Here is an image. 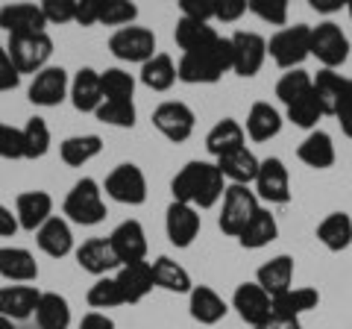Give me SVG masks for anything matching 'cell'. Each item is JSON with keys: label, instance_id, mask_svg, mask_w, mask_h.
Here are the masks:
<instances>
[{"label": "cell", "instance_id": "1", "mask_svg": "<svg viewBox=\"0 0 352 329\" xmlns=\"http://www.w3.org/2000/svg\"><path fill=\"white\" fill-rule=\"evenodd\" d=\"M170 191L176 203L194 206L200 212V209H212L217 200H223L226 185H223V173L217 171L214 162L194 159L173 177Z\"/></svg>", "mask_w": 352, "mask_h": 329}, {"label": "cell", "instance_id": "2", "mask_svg": "<svg viewBox=\"0 0 352 329\" xmlns=\"http://www.w3.org/2000/svg\"><path fill=\"white\" fill-rule=\"evenodd\" d=\"M226 71H232V41L217 39L206 50L182 53L179 65H176V80L188 85H208V83H217Z\"/></svg>", "mask_w": 352, "mask_h": 329}, {"label": "cell", "instance_id": "3", "mask_svg": "<svg viewBox=\"0 0 352 329\" xmlns=\"http://www.w3.org/2000/svg\"><path fill=\"white\" fill-rule=\"evenodd\" d=\"M62 212L68 221L80 224V226H94L106 217V203H103V191L97 180L82 177L80 182H74V189L68 191L62 203Z\"/></svg>", "mask_w": 352, "mask_h": 329}, {"label": "cell", "instance_id": "4", "mask_svg": "<svg viewBox=\"0 0 352 329\" xmlns=\"http://www.w3.org/2000/svg\"><path fill=\"white\" fill-rule=\"evenodd\" d=\"M258 209H261V203H258V197H256V191H252L250 185H226L217 224H220V229H223L226 235L238 238L241 233H244V226L256 217Z\"/></svg>", "mask_w": 352, "mask_h": 329}, {"label": "cell", "instance_id": "5", "mask_svg": "<svg viewBox=\"0 0 352 329\" xmlns=\"http://www.w3.org/2000/svg\"><path fill=\"white\" fill-rule=\"evenodd\" d=\"M267 53L270 59L285 71H296L300 65L311 56V27L308 24H296V27H285L276 36L267 41Z\"/></svg>", "mask_w": 352, "mask_h": 329}, {"label": "cell", "instance_id": "6", "mask_svg": "<svg viewBox=\"0 0 352 329\" xmlns=\"http://www.w3.org/2000/svg\"><path fill=\"white\" fill-rule=\"evenodd\" d=\"M6 53L12 56L15 68L21 74H32L47 68V62L53 56V39L47 32H30V36H9Z\"/></svg>", "mask_w": 352, "mask_h": 329}, {"label": "cell", "instance_id": "7", "mask_svg": "<svg viewBox=\"0 0 352 329\" xmlns=\"http://www.w3.org/2000/svg\"><path fill=\"white\" fill-rule=\"evenodd\" d=\"M311 56L326 71H335L349 59V39L335 21H323V24L311 27Z\"/></svg>", "mask_w": 352, "mask_h": 329}, {"label": "cell", "instance_id": "8", "mask_svg": "<svg viewBox=\"0 0 352 329\" xmlns=\"http://www.w3.org/2000/svg\"><path fill=\"white\" fill-rule=\"evenodd\" d=\"M109 50L120 62H138L144 65L147 59L156 56V36L147 27H120L109 39Z\"/></svg>", "mask_w": 352, "mask_h": 329}, {"label": "cell", "instance_id": "9", "mask_svg": "<svg viewBox=\"0 0 352 329\" xmlns=\"http://www.w3.org/2000/svg\"><path fill=\"white\" fill-rule=\"evenodd\" d=\"M256 197L258 203H270V206H285L291 200V173L285 168V162L279 156H267L258 164V177H256Z\"/></svg>", "mask_w": 352, "mask_h": 329}, {"label": "cell", "instance_id": "10", "mask_svg": "<svg viewBox=\"0 0 352 329\" xmlns=\"http://www.w3.org/2000/svg\"><path fill=\"white\" fill-rule=\"evenodd\" d=\"M106 194L124 206H141L147 200V180L138 164H118V168L106 177Z\"/></svg>", "mask_w": 352, "mask_h": 329}, {"label": "cell", "instance_id": "11", "mask_svg": "<svg viewBox=\"0 0 352 329\" xmlns=\"http://www.w3.org/2000/svg\"><path fill=\"white\" fill-rule=\"evenodd\" d=\"M194 124H197V118L191 112V106L179 103V100H168V103L156 106V112H153V127L168 141H173V145L188 141L194 133Z\"/></svg>", "mask_w": 352, "mask_h": 329}, {"label": "cell", "instance_id": "12", "mask_svg": "<svg viewBox=\"0 0 352 329\" xmlns=\"http://www.w3.org/2000/svg\"><path fill=\"white\" fill-rule=\"evenodd\" d=\"M229 41H232V71L238 76H256L267 59V41L250 30H238Z\"/></svg>", "mask_w": 352, "mask_h": 329}, {"label": "cell", "instance_id": "13", "mask_svg": "<svg viewBox=\"0 0 352 329\" xmlns=\"http://www.w3.org/2000/svg\"><path fill=\"white\" fill-rule=\"evenodd\" d=\"M232 309L238 312V317L244 323L258 329L273 317V300H270V294L261 291L256 282H244V285H238L235 294H232Z\"/></svg>", "mask_w": 352, "mask_h": 329}, {"label": "cell", "instance_id": "14", "mask_svg": "<svg viewBox=\"0 0 352 329\" xmlns=\"http://www.w3.org/2000/svg\"><path fill=\"white\" fill-rule=\"evenodd\" d=\"M71 92V80H68V71L59 68V65H47L44 71H38L30 83V103L36 106H59L65 97Z\"/></svg>", "mask_w": 352, "mask_h": 329}, {"label": "cell", "instance_id": "15", "mask_svg": "<svg viewBox=\"0 0 352 329\" xmlns=\"http://www.w3.org/2000/svg\"><path fill=\"white\" fill-rule=\"evenodd\" d=\"M112 250L120 265H135V262H144L147 259V233L141 221H124L112 229Z\"/></svg>", "mask_w": 352, "mask_h": 329}, {"label": "cell", "instance_id": "16", "mask_svg": "<svg viewBox=\"0 0 352 329\" xmlns=\"http://www.w3.org/2000/svg\"><path fill=\"white\" fill-rule=\"evenodd\" d=\"M164 233H168L173 247H191L194 238L200 235V212L185 203H170L164 215Z\"/></svg>", "mask_w": 352, "mask_h": 329}, {"label": "cell", "instance_id": "17", "mask_svg": "<svg viewBox=\"0 0 352 329\" xmlns=\"http://www.w3.org/2000/svg\"><path fill=\"white\" fill-rule=\"evenodd\" d=\"M76 265L85 273H94V277L100 279V277H109V270H118L120 262H118L109 238H88L76 247Z\"/></svg>", "mask_w": 352, "mask_h": 329}, {"label": "cell", "instance_id": "18", "mask_svg": "<svg viewBox=\"0 0 352 329\" xmlns=\"http://www.w3.org/2000/svg\"><path fill=\"white\" fill-rule=\"evenodd\" d=\"M47 21H44L41 6L36 3H6L0 6V30L9 36H30V32H44Z\"/></svg>", "mask_w": 352, "mask_h": 329}, {"label": "cell", "instance_id": "19", "mask_svg": "<svg viewBox=\"0 0 352 329\" xmlns=\"http://www.w3.org/2000/svg\"><path fill=\"white\" fill-rule=\"evenodd\" d=\"M15 217L18 226L27 233H38L53 217V197L47 191H24L15 200Z\"/></svg>", "mask_w": 352, "mask_h": 329}, {"label": "cell", "instance_id": "20", "mask_svg": "<svg viewBox=\"0 0 352 329\" xmlns=\"http://www.w3.org/2000/svg\"><path fill=\"white\" fill-rule=\"evenodd\" d=\"M214 164H217V171L223 173V180H229V185H252L258 177L261 159H256V153L247 150V145H244L238 150L223 153Z\"/></svg>", "mask_w": 352, "mask_h": 329}, {"label": "cell", "instance_id": "21", "mask_svg": "<svg viewBox=\"0 0 352 329\" xmlns=\"http://www.w3.org/2000/svg\"><path fill=\"white\" fill-rule=\"evenodd\" d=\"M115 282H118L120 294H124V303H141L153 288H156V282H153V265H150V262L120 265L118 273H115Z\"/></svg>", "mask_w": 352, "mask_h": 329}, {"label": "cell", "instance_id": "22", "mask_svg": "<svg viewBox=\"0 0 352 329\" xmlns=\"http://www.w3.org/2000/svg\"><path fill=\"white\" fill-rule=\"evenodd\" d=\"M41 291L36 285H3L0 288V317L9 321H27L36 315Z\"/></svg>", "mask_w": 352, "mask_h": 329}, {"label": "cell", "instance_id": "23", "mask_svg": "<svg viewBox=\"0 0 352 329\" xmlns=\"http://www.w3.org/2000/svg\"><path fill=\"white\" fill-rule=\"evenodd\" d=\"M71 103L76 112H97L103 106V85H100V74L94 68H80L76 76L71 80Z\"/></svg>", "mask_w": 352, "mask_h": 329}, {"label": "cell", "instance_id": "24", "mask_svg": "<svg viewBox=\"0 0 352 329\" xmlns=\"http://www.w3.org/2000/svg\"><path fill=\"white\" fill-rule=\"evenodd\" d=\"M188 309H191V317L197 323L214 326L226 317L229 306L214 288H208V285H194L191 294H188Z\"/></svg>", "mask_w": 352, "mask_h": 329}, {"label": "cell", "instance_id": "25", "mask_svg": "<svg viewBox=\"0 0 352 329\" xmlns=\"http://www.w3.org/2000/svg\"><path fill=\"white\" fill-rule=\"evenodd\" d=\"M0 277L18 285L38 279V262L24 247H0Z\"/></svg>", "mask_w": 352, "mask_h": 329}, {"label": "cell", "instance_id": "26", "mask_svg": "<svg viewBox=\"0 0 352 329\" xmlns=\"http://www.w3.org/2000/svg\"><path fill=\"white\" fill-rule=\"evenodd\" d=\"M291 282H294V259L285 256V253L273 256L270 262H264V265L258 268V273H256V285L261 291L270 294V300L285 294L288 288H294Z\"/></svg>", "mask_w": 352, "mask_h": 329}, {"label": "cell", "instance_id": "27", "mask_svg": "<svg viewBox=\"0 0 352 329\" xmlns=\"http://www.w3.org/2000/svg\"><path fill=\"white\" fill-rule=\"evenodd\" d=\"M296 156H300V162L308 164V168L326 171V168L335 164L338 153H335V145H332V136L323 133V129H314V133H308L302 138V145L296 147Z\"/></svg>", "mask_w": 352, "mask_h": 329}, {"label": "cell", "instance_id": "28", "mask_svg": "<svg viewBox=\"0 0 352 329\" xmlns=\"http://www.w3.org/2000/svg\"><path fill=\"white\" fill-rule=\"evenodd\" d=\"M320 306V291L317 288H288L279 297H273V317L285 321H300L305 312Z\"/></svg>", "mask_w": 352, "mask_h": 329}, {"label": "cell", "instance_id": "29", "mask_svg": "<svg viewBox=\"0 0 352 329\" xmlns=\"http://www.w3.org/2000/svg\"><path fill=\"white\" fill-rule=\"evenodd\" d=\"M36 241H38L41 253H47L53 259H62V256H68L71 250H74V233H71V226H68L65 217H56V215H53L50 221L36 233Z\"/></svg>", "mask_w": 352, "mask_h": 329}, {"label": "cell", "instance_id": "30", "mask_svg": "<svg viewBox=\"0 0 352 329\" xmlns=\"http://www.w3.org/2000/svg\"><path fill=\"white\" fill-rule=\"evenodd\" d=\"M244 133L252 141H270V138H276L282 133V115H279V109L270 106V103H264V100L252 103L250 106V115H247Z\"/></svg>", "mask_w": 352, "mask_h": 329}, {"label": "cell", "instance_id": "31", "mask_svg": "<svg viewBox=\"0 0 352 329\" xmlns=\"http://www.w3.org/2000/svg\"><path fill=\"white\" fill-rule=\"evenodd\" d=\"M173 39H176V45L182 47V53H197V50L212 47L220 36L214 32V27L203 24V21L179 18L176 21V30H173Z\"/></svg>", "mask_w": 352, "mask_h": 329}, {"label": "cell", "instance_id": "32", "mask_svg": "<svg viewBox=\"0 0 352 329\" xmlns=\"http://www.w3.org/2000/svg\"><path fill=\"white\" fill-rule=\"evenodd\" d=\"M244 127L238 124L235 118H223V120H217V124L208 129V136H206V150L212 153L214 159H220L223 153L229 150H238V147H244Z\"/></svg>", "mask_w": 352, "mask_h": 329}, {"label": "cell", "instance_id": "33", "mask_svg": "<svg viewBox=\"0 0 352 329\" xmlns=\"http://www.w3.org/2000/svg\"><path fill=\"white\" fill-rule=\"evenodd\" d=\"M317 241L332 250V253H340V250H346L352 244V217L346 212H332L326 215L320 226H317Z\"/></svg>", "mask_w": 352, "mask_h": 329}, {"label": "cell", "instance_id": "34", "mask_svg": "<svg viewBox=\"0 0 352 329\" xmlns=\"http://www.w3.org/2000/svg\"><path fill=\"white\" fill-rule=\"evenodd\" d=\"M153 282H156V288H164L170 294H191V288H194L191 273L185 270L179 262H173L170 256H159L153 262Z\"/></svg>", "mask_w": 352, "mask_h": 329}, {"label": "cell", "instance_id": "35", "mask_svg": "<svg viewBox=\"0 0 352 329\" xmlns=\"http://www.w3.org/2000/svg\"><path fill=\"white\" fill-rule=\"evenodd\" d=\"M36 323L38 329H68L71 326V306L56 291H41L36 306Z\"/></svg>", "mask_w": 352, "mask_h": 329}, {"label": "cell", "instance_id": "36", "mask_svg": "<svg viewBox=\"0 0 352 329\" xmlns=\"http://www.w3.org/2000/svg\"><path fill=\"white\" fill-rule=\"evenodd\" d=\"M279 235V224H276V217L270 215V209H261L256 212V217L244 226V233L238 235V244L244 247V250H261V247H267L270 241H276Z\"/></svg>", "mask_w": 352, "mask_h": 329}, {"label": "cell", "instance_id": "37", "mask_svg": "<svg viewBox=\"0 0 352 329\" xmlns=\"http://www.w3.org/2000/svg\"><path fill=\"white\" fill-rule=\"evenodd\" d=\"M100 150H103V138L94 133H85V136L65 138L59 147V156L65 164H71V168H82V164H88L94 156H100Z\"/></svg>", "mask_w": 352, "mask_h": 329}, {"label": "cell", "instance_id": "38", "mask_svg": "<svg viewBox=\"0 0 352 329\" xmlns=\"http://www.w3.org/2000/svg\"><path fill=\"white\" fill-rule=\"evenodd\" d=\"M141 83L153 92H168L176 83V65L168 53H156L153 59L141 65Z\"/></svg>", "mask_w": 352, "mask_h": 329}, {"label": "cell", "instance_id": "39", "mask_svg": "<svg viewBox=\"0 0 352 329\" xmlns=\"http://www.w3.org/2000/svg\"><path fill=\"white\" fill-rule=\"evenodd\" d=\"M340 85H344V76L338 71H317V76H311V89L314 97L320 103L323 115H335V106H338V97H340Z\"/></svg>", "mask_w": 352, "mask_h": 329}, {"label": "cell", "instance_id": "40", "mask_svg": "<svg viewBox=\"0 0 352 329\" xmlns=\"http://www.w3.org/2000/svg\"><path fill=\"white\" fill-rule=\"evenodd\" d=\"M24 159H41L50 150V127L44 118H30L24 124Z\"/></svg>", "mask_w": 352, "mask_h": 329}, {"label": "cell", "instance_id": "41", "mask_svg": "<svg viewBox=\"0 0 352 329\" xmlns=\"http://www.w3.org/2000/svg\"><path fill=\"white\" fill-rule=\"evenodd\" d=\"M305 94H311V74L302 71V68L282 74V80L276 83V97L285 103V109L296 100H302Z\"/></svg>", "mask_w": 352, "mask_h": 329}, {"label": "cell", "instance_id": "42", "mask_svg": "<svg viewBox=\"0 0 352 329\" xmlns=\"http://www.w3.org/2000/svg\"><path fill=\"white\" fill-rule=\"evenodd\" d=\"M100 85H103V100H132V94H135V80L124 68L100 71Z\"/></svg>", "mask_w": 352, "mask_h": 329}, {"label": "cell", "instance_id": "43", "mask_svg": "<svg viewBox=\"0 0 352 329\" xmlns=\"http://www.w3.org/2000/svg\"><path fill=\"white\" fill-rule=\"evenodd\" d=\"M135 18L138 6L126 3V0H100V6H97V24L106 27H132Z\"/></svg>", "mask_w": 352, "mask_h": 329}, {"label": "cell", "instance_id": "44", "mask_svg": "<svg viewBox=\"0 0 352 329\" xmlns=\"http://www.w3.org/2000/svg\"><path fill=\"white\" fill-rule=\"evenodd\" d=\"M94 115H97V120H103L109 127H124V129L135 127V118H138L132 100H103V106L97 109Z\"/></svg>", "mask_w": 352, "mask_h": 329}, {"label": "cell", "instance_id": "45", "mask_svg": "<svg viewBox=\"0 0 352 329\" xmlns=\"http://www.w3.org/2000/svg\"><path fill=\"white\" fill-rule=\"evenodd\" d=\"M320 118H323V109H320V103H317L314 89H311V94H305L302 100H296V103L288 106V120L294 127H300V129H311L314 133Z\"/></svg>", "mask_w": 352, "mask_h": 329}, {"label": "cell", "instance_id": "46", "mask_svg": "<svg viewBox=\"0 0 352 329\" xmlns=\"http://www.w3.org/2000/svg\"><path fill=\"white\" fill-rule=\"evenodd\" d=\"M88 306H91V309H115V306H126L115 277H100L91 288H88Z\"/></svg>", "mask_w": 352, "mask_h": 329}, {"label": "cell", "instance_id": "47", "mask_svg": "<svg viewBox=\"0 0 352 329\" xmlns=\"http://www.w3.org/2000/svg\"><path fill=\"white\" fill-rule=\"evenodd\" d=\"M247 9L273 27L288 24V0H247Z\"/></svg>", "mask_w": 352, "mask_h": 329}, {"label": "cell", "instance_id": "48", "mask_svg": "<svg viewBox=\"0 0 352 329\" xmlns=\"http://www.w3.org/2000/svg\"><path fill=\"white\" fill-rule=\"evenodd\" d=\"M0 159H24V133L0 120Z\"/></svg>", "mask_w": 352, "mask_h": 329}, {"label": "cell", "instance_id": "49", "mask_svg": "<svg viewBox=\"0 0 352 329\" xmlns=\"http://www.w3.org/2000/svg\"><path fill=\"white\" fill-rule=\"evenodd\" d=\"M332 118H338L340 133L346 138H352V80H346V76H344V85H340V97H338Z\"/></svg>", "mask_w": 352, "mask_h": 329}, {"label": "cell", "instance_id": "50", "mask_svg": "<svg viewBox=\"0 0 352 329\" xmlns=\"http://www.w3.org/2000/svg\"><path fill=\"white\" fill-rule=\"evenodd\" d=\"M41 12L47 24H71L74 21V0H44Z\"/></svg>", "mask_w": 352, "mask_h": 329}, {"label": "cell", "instance_id": "51", "mask_svg": "<svg viewBox=\"0 0 352 329\" xmlns=\"http://www.w3.org/2000/svg\"><path fill=\"white\" fill-rule=\"evenodd\" d=\"M179 12L182 18H191V21H214V0H179Z\"/></svg>", "mask_w": 352, "mask_h": 329}, {"label": "cell", "instance_id": "52", "mask_svg": "<svg viewBox=\"0 0 352 329\" xmlns=\"http://www.w3.org/2000/svg\"><path fill=\"white\" fill-rule=\"evenodd\" d=\"M18 83H21V71L15 68V62L6 53V47L0 45V92H12V89H18Z\"/></svg>", "mask_w": 352, "mask_h": 329}, {"label": "cell", "instance_id": "53", "mask_svg": "<svg viewBox=\"0 0 352 329\" xmlns=\"http://www.w3.org/2000/svg\"><path fill=\"white\" fill-rule=\"evenodd\" d=\"M97 6H100V0H74V24L80 27L97 24Z\"/></svg>", "mask_w": 352, "mask_h": 329}, {"label": "cell", "instance_id": "54", "mask_svg": "<svg viewBox=\"0 0 352 329\" xmlns=\"http://www.w3.org/2000/svg\"><path fill=\"white\" fill-rule=\"evenodd\" d=\"M244 12H247V0H214L217 21H238Z\"/></svg>", "mask_w": 352, "mask_h": 329}, {"label": "cell", "instance_id": "55", "mask_svg": "<svg viewBox=\"0 0 352 329\" xmlns=\"http://www.w3.org/2000/svg\"><path fill=\"white\" fill-rule=\"evenodd\" d=\"M76 329H115V321L103 312H88Z\"/></svg>", "mask_w": 352, "mask_h": 329}, {"label": "cell", "instance_id": "56", "mask_svg": "<svg viewBox=\"0 0 352 329\" xmlns=\"http://www.w3.org/2000/svg\"><path fill=\"white\" fill-rule=\"evenodd\" d=\"M18 229H21V226H18V217H15L12 212H9L3 203H0V238H9V235H15Z\"/></svg>", "mask_w": 352, "mask_h": 329}, {"label": "cell", "instance_id": "57", "mask_svg": "<svg viewBox=\"0 0 352 329\" xmlns=\"http://www.w3.org/2000/svg\"><path fill=\"white\" fill-rule=\"evenodd\" d=\"M346 3H340V0H311V9L314 12H326V15H332V12H340Z\"/></svg>", "mask_w": 352, "mask_h": 329}, {"label": "cell", "instance_id": "58", "mask_svg": "<svg viewBox=\"0 0 352 329\" xmlns=\"http://www.w3.org/2000/svg\"><path fill=\"white\" fill-rule=\"evenodd\" d=\"M258 329H305L300 321H285V317H270L264 326H258Z\"/></svg>", "mask_w": 352, "mask_h": 329}, {"label": "cell", "instance_id": "59", "mask_svg": "<svg viewBox=\"0 0 352 329\" xmlns=\"http://www.w3.org/2000/svg\"><path fill=\"white\" fill-rule=\"evenodd\" d=\"M0 329H18L15 321H9V317H0Z\"/></svg>", "mask_w": 352, "mask_h": 329}, {"label": "cell", "instance_id": "60", "mask_svg": "<svg viewBox=\"0 0 352 329\" xmlns=\"http://www.w3.org/2000/svg\"><path fill=\"white\" fill-rule=\"evenodd\" d=\"M346 12H349V21H352V0H349V3H346Z\"/></svg>", "mask_w": 352, "mask_h": 329}]
</instances>
